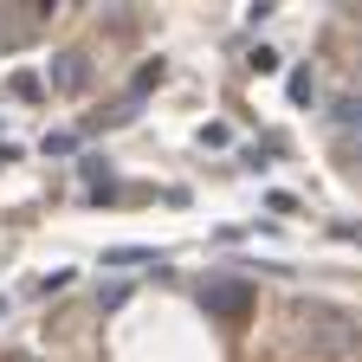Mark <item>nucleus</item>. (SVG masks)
Listing matches in <instances>:
<instances>
[{"mask_svg": "<svg viewBox=\"0 0 362 362\" xmlns=\"http://www.w3.org/2000/svg\"><path fill=\"white\" fill-rule=\"evenodd\" d=\"M90 84V59L84 52H59L52 59V90H65V98H71V90H84Z\"/></svg>", "mask_w": 362, "mask_h": 362, "instance_id": "nucleus-3", "label": "nucleus"}, {"mask_svg": "<svg viewBox=\"0 0 362 362\" xmlns=\"http://www.w3.org/2000/svg\"><path fill=\"white\" fill-rule=\"evenodd\" d=\"M13 90H20V98H45V84H39L33 71H20V78H13Z\"/></svg>", "mask_w": 362, "mask_h": 362, "instance_id": "nucleus-10", "label": "nucleus"}, {"mask_svg": "<svg viewBox=\"0 0 362 362\" xmlns=\"http://www.w3.org/2000/svg\"><path fill=\"white\" fill-rule=\"evenodd\" d=\"M246 65H252V71H259V78H272V71H279V65H285V59H279V52H272V45H259V52H252V59H246Z\"/></svg>", "mask_w": 362, "mask_h": 362, "instance_id": "nucleus-6", "label": "nucleus"}, {"mask_svg": "<svg viewBox=\"0 0 362 362\" xmlns=\"http://www.w3.org/2000/svg\"><path fill=\"white\" fill-rule=\"evenodd\" d=\"M201 304H207V317L240 324V317H252V285H246V279H207V285H201Z\"/></svg>", "mask_w": 362, "mask_h": 362, "instance_id": "nucleus-2", "label": "nucleus"}, {"mask_svg": "<svg viewBox=\"0 0 362 362\" xmlns=\"http://www.w3.org/2000/svg\"><path fill=\"white\" fill-rule=\"evenodd\" d=\"M104 265H156V252H136V246H117V252H104Z\"/></svg>", "mask_w": 362, "mask_h": 362, "instance_id": "nucleus-5", "label": "nucleus"}, {"mask_svg": "<svg viewBox=\"0 0 362 362\" xmlns=\"http://www.w3.org/2000/svg\"><path fill=\"white\" fill-rule=\"evenodd\" d=\"M78 149V136L71 129H59V136H45V156H71Z\"/></svg>", "mask_w": 362, "mask_h": 362, "instance_id": "nucleus-8", "label": "nucleus"}, {"mask_svg": "<svg viewBox=\"0 0 362 362\" xmlns=\"http://www.w3.org/2000/svg\"><path fill=\"white\" fill-rule=\"evenodd\" d=\"M330 123L356 143V136H362V98H337V104H330Z\"/></svg>", "mask_w": 362, "mask_h": 362, "instance_id": "nucleus-4", "label": "nucleus"}, {"mask_svg": "<svg viewBox=\"0 0 362 362\" xmlns=\"http://www.w3.org/2000/svg\"><path fill=\"white\" fill-rule=\"evenodd\" d=\"M162 78H168V65H162V59H149L143 71H136V90H149V84H162Z\"/></svg>", "mask_w": 362, "mask_h": 362, "instance_id": "nucleus-7", "label": "nucleus"}, {"mask_svg": "<svg viewBox=\"0 0 362 362\" xmlns=\"http://www.w3.org/2000/svg\"><path fill=\"white\" fill-rule=\"evenodd\" d=\"M343 156H349V162H356V168H362V136H356V143H349V149H343Z\"/></svg>", "mask_w": 362, "mask_h": 362, "instance_id": "nucleus-11", "label": "nucleus"}, {"mask_svg": "<svg viewBox=\"0 0 362 362\" xmlns=\"http://www.w3.org/2000/svg\"><path fill=\"white\" fill-rule=\"evenodd\" d=\"M291 317H298V343L317 362H362V317H349L324 298H304Z\"/></svg>", "mask_w": 362, "mask_h": 362, "instance_id": "nucleus-1", "label": "nucleus"}, {"mask_svg": "<svg viewBox=\"0 0 362 362\" xmlns=\"http://www.w3.org/2000/svg\"><path fill=\"white\" fill-rule=\"evenodd\" d=\"M310 90H317L310 71H291V104H310Z\"/></svg>", "mask_w": 362, "mask_h": 362, "instance_id": "nucleus-9", "label": "nucleus"}]
</instances>
